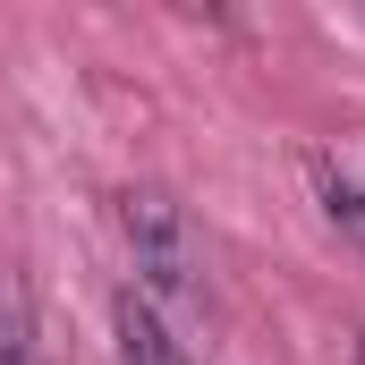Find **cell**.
<instances>
[{"mask_svg":"<svg viewBox=\"0 0 365 365\" xmlns=\"http://www.w3.org/2000/svg\"><path fill=\"white\" fill-rule=\"evenodd\" d=\"M357 365H365V349H357Z\"/></svg>","mask_w":365,"mask_h":365,"instance_id":"cell-5","label":"cell"},{"mask_svg":"<svg viewBox=\"0 0 365 365\" xmlns=\"http://www.w3.org/2000/svg\"><path fill=\"white\" fill-rule=\"evenodd\" d=\"M119 365H195L187 340L170 331V314L145 289H119Z\"/></svg>","mask_w":365,"mask_h":365,"instance_id":"cell-2","label":"cell"},{"mask_svg":"<svg viewBox=\"0 0 365 365\" xmlns=\"http://www.w3.org/2000/svg\"><path fill=\"white\" fill-rule=\"evenodd\" d=\"M0 365H34V289L0 255Z\"/></svg>","mask_w":365,"mask_h":365,"instance_id":"cell-3","label":"cell"},{"mask_svg":"<svg viewBox=\"0 0 365 365\" xmlns=\"http://www.w3.org/2000/svg\"><path fill=\"white\" fill-rule=\"evenodd\" d=\"M119 238H128V264H136L128 289H145L153 306L195 289V264H204V255H195V221H187L179 195H162V187H128V195H119Z\"/></svg>","mask_w":365,"mask_h":365,"instance_id":"cell-1","label":"cell"},{"mask_svg":"<svg viewBox=\"0 0 365 365\" xmlns=\"http://www.w3.org/2000/svg\"><path fill=\"white\" fill-rule=\"evenodd\" d=\"M323 221H331V230L365 255V187H349V179H331V170H323Z\"/></svg>","mask_w":365,"mask_h":365,"instance_id":"cell-4","label":"cell"}]
</instances>
